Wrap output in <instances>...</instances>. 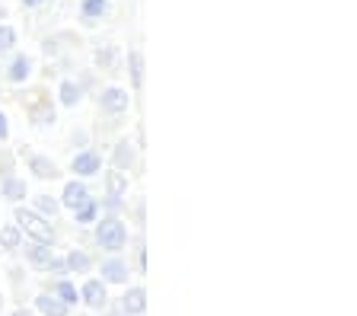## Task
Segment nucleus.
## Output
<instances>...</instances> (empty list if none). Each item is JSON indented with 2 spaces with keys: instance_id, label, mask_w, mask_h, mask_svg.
<instances>
[{
  "instance_id": "a211bd4d",
  "label": "nucleus",
  "mask_w": 357,
  "mask_h": 316,
  "mask_svg": "<svg viewBox=\"0 0 357 316\" xmlns=\"http://www.w3.org/2000/svg\"><path fill=\"white\" fill-rule=\"evenodd\" d=\"M105 10H109V0H83L80 3L83 23H96V20H102Z\"/></svg>"
},
{
  "instance_id": "cd10ccee",
  "label": "nucleus",
  "mask_w": 357,
  "mask_h": 316,
  "mask_svg": "<svg viewBox=\"0 0 357 316\" xmlns=\"http://www.w3.org/2000/svg\"><path fill=\"white\" fill-rule=\"evenodd\" d=\"M22 7H38V3H45V0H20Z\"/></svg>"
},
{
  "instance_id": "dca6fc26",
  "label": "nucleus",
  "mask_w": 357,
  "mask_h": 316,
  "mask_svg": "<svg viewBox=\"0 0 357 316\" xmlns=\"http://www.w3.org/2000/svg\"><path fill=\"white\" fill-rule=\"evenodd\" d=\"M52 294H54V297H58L61 303H64L67 310L74 307V303H80V294H77V287L70 285V281H67V278L54 281V285H52Z\"/></svg>"
},
{
  "instance_id": "c85d7f7f",
  "label": "nucleus",
  "mask_w": 357,
  "mask_h": 316,
  "mask_svg": "<svg viewBox=\"0 0 357 316\" xmlns=\"http://www.w3.org/2000/svg\"><path fill=\"white\" fill-rule=\"evenodd\" d=\"M105 316H128V313H121L119 307H112V310H105Z\"/></svg>"
},
{
  "instance_id": "4be33fe9",
  "label": "nucleus",
  "mask_w": 357,
  "mask_h": 316,
  "mask_svg": "<svg viewBox=\"0 0 357 316\" xmlns=\"http://www.w3.org/2000/svg\"><path fill=\"white\" fill-rule=\"evenodd\" d=\"M20 243H22L20 227H16V224H3V227H0V246H3V249H20Z\"/></svg>"
},
{
  "instance_id": "c756f323",
  "label": "nucleus",
  "mask_w": 357,
  "mask_h": 316,
  "mask_svg": "<svg viewBox=\"0 0 357 316\" xmlns=\"http://www.w3.org/2000/svg\"><path fill=\"white\" fill-rule=\"evenodd\" d=\"M0 20H3V7H0Z\"/></svg>"
},
{
  "instance_id": "5701e85b",
  "label": "nucleus",
  "mask_w": 357,
  "mask_h": 316,
  "mask_svg": "<svg viewBox=\"0 0 357 316\" xmlns=\"http://www.w3.org/2000/svg\"><path fill=\"white\" fill-rule=\"evenodd\" d=\"M58 208H61V204L54 202L52 195H38L36 198V208H32V211H36V214H42V218H54V214H58Z\"/></svg>"
},
{
  "instance_id": "2eb2a0df",
  "label": "nucleus",
  "mask_w": 357,
  "mask_h": 316,
  "mask_svg": "<svg viewBox=\"0 0 357 316\" xmlns=\"http://www.w3.org/2000/svg\"><path fill=\"white\" fill-rule=\"evenodd\" d=\"M29 119H32V125H52L54 121V105L48 103L45 96H38L36 103H32V109H29Z\"/></svg>"
},
{
  "instance_id": "f8f14e48",
  "label": "nucleus",
  "mask_w": 357,
  "mask_h": 316,
  "mask_svg": "<svg viewBox=\"0 0 357 316\" xmlns=\"http://www.w3.org/2000/svg\"><path fill=\"white\" fill-rule=\"evenodd\" d=\"M134 160H137V153H134V147L128 141H119L115 144V151H112V163H115V170L119 173H128L134 166Z\"/></svg>"
},
{
  "instance_id": "412c9836",
  "label": "nucleus",
  "mask_w": 357,
  "mask_h": 316,
  "mask_svg": "<svg viewBox=\"0 0 357 316\" xmlns=\"http://www.w3.org/2000/svg\"><path fill=\"white\" fill-rule=\"evenodd\" d=\"M99 214H102L99 202H96V198H86V202L74 211V220H77V224H93V220H99Z\"/></svg>"
},
{
  "instance_id": "4468645a",
  "label": "nucleus",
  "mask_w": 357,
  "mask_h": 316,
  "mask_svg": "<svg viewBox=\"0 0 357 316\" xmlns=\"http://www.w3.org/2000/svg\"><path fill=\"white\" fill-rule=\"evenodd\" d=\"M36 313H42V316H67V307L54 297V294H38L36 297Z\"/></svg>"
},
{
  "instance_id": "9b49d317",
  "label": "nucleus",
  "mask_w": 357,
  "mask_h": 316,
  "mask_svg": "<svg viewBox=\"0 0 357 316\" xmlns=\"http://www.w3.org/2000/svg\"><path fill=\"white\" fill-rule=\"evenodd\" d=\"M32 74V58L29 54H16L13 61H10V68H7V80L10 83H26Z\"/></svg>"
},
{
  "instance_id": "bb28decb",
  "label": "nucleus",
  "mask_w": 357,
  "mask_h": 316,
  "mask_svg": "<svg viewBox=\"0 0 357 316\" xmlns=\"http://www.w3.org/2000/svg\"><path fill=\"white\" fill-rule=\"evenodd\" d=\"M10 316H36V313H32V310H26V307H20V310H13Z\"/></svg>"
},
{
  "instance_id": "7ed1b4c3",
  "label": "nucleus",
  "mask_w": 357,
  "mask_h": 316,
  "mask_svg": "<svg viewBox=\"0 0 357 316\" xmlns=\"http://www.w3.org/2000/svg\"><path fill=\"white\" fill-rule=\"evenodd\" d=\"M26 259H29L32 265H38V269L64 271V259H58L52 253V246H42V243H32V246H26Z\"/></svg>"
},
{
  "instance_id": "b1692460",
  "label": "nucleus",
  "mask_w": 357,
  "mask_h": 316,
  "mask_svg": "<svg viewBox=\"0 0 357 316\" xmlns=\"http://www.w3.org/2000/svg\"><path fill=\"white\" fill-rule=\"evenodd\" d=\"M16 45V29L7 23H0V52H10Z\"/></svg>"
},
{
  "instance_id": "6e6552de",
  "label": "nucleus",
  "mask_w": 357,
  "mask_h": 316,
  "mask_svg": "<svg viewBox=\"0 0 357 316\" xmlns=\"http://www.w3.org/2000/svg\"><path fill=\"white\" fill-rule=\"evenodd\" d=\"M119 310L128 316H141L144 310H147V291H144V287H128L121 303H119Z\"/></svg>"
},
{
  "instance_id": "1a4fd4ad",
  "label": "nucleus",
  "mask_w": 357,
  "mask_h": 316,
  "mask_svg": "<svg viewBox=\"0 0 357 316\" xmlns=\"http://www.w3.org/2000/svg\"><path fill=\"white\" fill-rule=\"evenodd\" d=\"M86 198H89V188L83 186V179H70L64 186V195H61V202H64L70 211H77L83 202H86Z\"/></svg>"
},
{
  "instance_id": "f03ea898",
  "label": "nucleus",
  "mask_w": 357,
  "mask_h": 316,
  "mask_svg": "<svg viewBox=\"0 0 357 316\" xmlns=\"http://www.w3.org/2000/svg\"><path fill=\"white\" fill-rule=\"evenodd\" d=\"M96 243L109 253H119L128 243V227L119 214H105V218L96 220Z\"/></svg>"
},
{
  "instance_id": "ddd939ff",
  "label": "nucleus",
  "mask_w": 357,
  "mask_h": 316,
  "mask_svg": "<svg viewBox=\"0 0 357 316\" xmlns=\"http://www.w3.org/2000/svg\"><path fill=\"white\" fill-rule=\"evenodd\" d=\"M29 170L38 176V179H58V166L52 163L48 157H42V153H29Z\"/></svg>"
},
{
  "instance_id": "0eeeda50",
  "label": "nucleus",
  "mask_w": 357,
  "mask_h": 316,
  "mask_svg": "<svg viewBox=\"0 0 357 316\" xmlns=\"http://www.w3.org/2000/svg\"><path fill=\"white\" fill-rule=\"evenodd\" d=\"M77 294H80V301L86 303V307H93V310H102L105 303H109V291H105V285L102 281H96V278H89Z\"/></svg>"
},
{
  "instance_id": "39448f33",
  "label": "nucleus",
  "mask_w": 357,
  "mask_h": 316,
  "mask_svg": "<svg viewBox=\"0 0 357 316\" xmlns=\"http://www.w3.org/2000/svg\"><path fill=\"white\" fill-rule=\"evenodd\" d=\"M70 170H74L80 179L96 176L99 170H102V153H99V151H80L74 160H70Z\"/></svg>"
},
{
  "instance_id": "6ab92c4d",
  "label": "nucleus",
  "mask_w": 357,
  "mask_h": 316,
  "mask_svg": "<svg viewBox=\"0 0 357 316\" xmlns=\"http://www.w3.org/2000/svg\"><path fill=\"white\" fill-rule=\"evenodd\" d=\"M105 188H109V198L121 202V195L128 192V176H125V173H119V170L105 173Z\"/></svg>"
},
{
  "instance_id": "20e7f679",
  "label": "nucleus",
  "mask_w": 357,
  "mask_h": 316,
  "mask_svg": "<svg viewBox=\"0 0 357 316\" xmlns=\"http://www.w3.org/2000/svg\"><path fill=\"white\" fill-rule=\"evenodd\" d=\"M131 105V96H128V90H121V86H105L102 96H99V109L109 115H121Z\"/></svg>"
},
{
  "instance_id": "f257e3e1",
  "label": "nucleus",
  "mask_w": 357,
  "mask_h": 316,
  "mask_svg": "<svg viewBox=\"0 0 357 316\" xmlns=\"http://www.w3.org/2000/svg\"><path fill=\"white\" fill-rule=\"evenodd\" d=\"M16 227H20V234H29L42 246H52L54 236H58V230L48 224V218L36 214L32 208H20V204H16Z\"/></svg>"
},
{
  "instance_id": "a878e982",
  "label": "nucleus",
  "mask_w": 357,
  "mask_h": 316,
  "mask_svg": "<svg viewBox=\"0 0 357 316\" xmlns=\"http://www.w3.org/2000/svg\"><path fill=\"white\" fill-rule=\"evenodd\" d=\"M7 135H10V125H7V115L0 112V141H7Z\"/></svg>"
},
{
  "instance_id": "9d476101",
  "label": "nucleus",
  "mask_w": 357,
  "mask_h": 316,
  "mask_svg": "<svg viewBox=\"0 0 357 316\" xmlns=\"http://www.w3.org/2000/svg\"><path fill=\"white\" fill-rule=\"evenodd\" d=\"M64 269L70 271V275H86V271L93 269V256L83 253V249H70L64 256Z\"/></svg>"
},
{
  "instance_id": "423d86ee",
  "label": "nucleus",
  "mask_w": 357,
  "mask_h": 316,
  "mask_svg": "<svg viewBox=\"0 0 357 316\" xmlns=\"http://www.w3.org/2000/svg\"><path fill=\"white\" fill-rule=\"evenodd\" d=\"M102 285H125L128 278H131V269H128V262L121 256H112L102 262Z\"/></svg>"
},
{
  "instance_id": "393cba45",
  "label": "nucleus",
  "mask_w": 357,
  "mask_h": 316,
  "mask_svg": "<svg viewBox=\"0 0 357 316\" xmlns=\"http://www.w3.org/2000/svg\"><path fill=\"white\" fill-rule=\"evenodd\" d=\"M128 61H131V80H134V86H141V68H144L141 52H137V48H131V54H128Z\"/></svg>"
},
{
  "instance_id": "f3484780",
  "label": "nucleus",
  "mask_w": 357,
  "mask_h": 316,
  "mask_svg": "<svg viewBox=\"0 0 357 316\" xmlns=\"http://www.w3.org/2000/svg\"><path fill=\"white\" fill-rule=\"evenodd\" d=\"M58 99H61V105H77L83 99V86L77 80H61V90H58Z\"/></svg>"
},
{
  "instance_id": "aec40b11",
  "label": "nucleus",
  "mask_w": 357,
  "mask_h": 316,
  "mask_svg": "<svg viewBox=\"0 0 357 316\" xmlns=\"http://www.w3.org/2000/svg\"><path fill=\"white\" fill-rule=\"evenodd\" d=\"M0 192H3V198H10V202L20 204L22 198H26V182H22L20 176H7L3 186H0Z\"/></svg>"
}]
</instances>
